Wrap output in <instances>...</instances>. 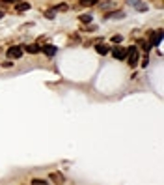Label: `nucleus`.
<instances>
[{"instance_id":"obj_1","label":"nucleus","mask_w":164,"mask_h":185,"mask_svg":"<svg viewBox=\"0 0 164 185\" xmlns=\"http://www.w3.org/2000/svg\"><path fill=\"white\" fill-rule=\"evenodd\" d=\"M138 58H140L138 49H136V47H129V49H127V60H129V64H131V65H136V64H138Z\"/></svg>"},{"instance_id":"obj_2","label":"nucleus","mask_w":164,"mask_h":185,"mask_svg":"<svg viewBox=\"0 0 164 185\" xmlns=\"http://www.w3.org/2000/svg\"><path fill=\"white\" fill-rule=\"evenodd\" d=\"M112 56H114L116 60H125V58H127V49H123V47H116V49L112 51Z\"/></svg>"},{"instance_id":"obj_3","label":"nucleus","mask_w":164,"mask_h":185,"mask_svg":"<svg viewBox=\"0 0 164 185\" xmlns=\"http://www.w3.org/2000/svg\"><path fill=\"white\" fill-rule=\"evenodd\" d=\"M22 56V49L21 47H11L10 51H8V58H11V60H17V58H21Z\"/></svg>"},{"instance_id":"obj_4","label":"nucleus","mask_w":164,"mask_h":185,"mask_svg":"<svg viewBox=\"0 0 164 185\" xmlns=\"http://www.w3.org/2000/svg\"><path fill=\"white\" fill-rule=\"evenodd\" d=\"M129 4L134 6L138 11H147V4H144L142 0H129Z\"/></svg>"},{"instance_id":"obj_5","label":"nucleus","mask_w":164,"mask_h":185,"mask_svg":"<svg viewBox=\"0 0 164 185\" xmlns=\"http://www.w3.org/2000/svg\"><path fill=\"white\" fill-rule=\"evenodd\" d=\"M125 13L123 11H114V13H105V21L106 19H123Z\"/></svg>"},{"instance_id":"obj_6","label":"nucleus","mask_w":164,"mask_h":185,"mask_svg":"<svg viewBox=\"0 0 164 185\" xmlns=\"http://www.w3.org/2000/svg\"><path fill=\"white\" fill-rule=\"evenodd\" d=\"M56 47H54V45H45V47H43V53L47 54V56H52V54H56Z\"/></svg>"},{"instance_id":"obj_7","label":"nucleus","mask_w":164,"mask_h":185,"mask_svg":"<svg viewBox=\"0 0 164 185\" xmlns=\"http://www.w3.org/2000/svg\"><path fill=\"white\" fill-rule=\"evenodd\" d=\"M160 39H162V32H160V30H157V32L153 34V41H151L149 45H160Z\"/></svg>"},{"instance_id":"obj_8","label":"nucleus","mask_w":164,"mask_h":185,"mask_svg":"<svg viewBox=\"0 0 164 185\" xmlns=\"http://www.w3.org/2000/svg\"><path fill=\"white\" fill-rule=\"evenodd\" d=\"M95 51H97L99 54H106V53H108V47H106V45H103V43H97V45H95Z\"/></svg>"},{"instance_id":"obj_9","label":"nucleus","mask_w":164,"mask_h":185,"mask_svg":"<svg viewBox=\"0 0 164 185\" xmlns=\"http://www.w3.org/2000/svg\"><path fill=\"white\" fill-rule=\"evenodd\" d=\"M28 8H30V4H26V2H21V4L17 2V6H15V10H17V13H21V11H26Z\"/></svg>"},{"instance_id":"obj_10","label":"nucleus","mask_w":164,"mask_h":185,"mask_svg":"<svg viewBox=\"0 0 164 185\" xmlns=\"http://www.w3.org/2000/svg\"><path fill=\"white\" fill-rule=\"evenodd\" d=\"M51 178H52V181H54V183H63V181H65V179H63V176H60V174H52Z\"/></svg>"},{"instance_id":"obj_11","label":"nucleus","mask_w":164,"mask_h":185,"mask_svg":"<svg viewBox=\"0 0 164 185\" xmlns=\"http://www.w3.org/2000/svg\"><path fill=\"white\" fill-rule=\"evenodd\" d=\"M78 19H80V22H90V21H91V13H86V15H80Z\"/></svg>"},{"instance_id":"obj_12","label":"nucleus","mask_w":164,"mask_h":185,"mask_svg":"<svg viewBox=\"0 0 164 185\" xmlns=\"http://www.w3.org/2000/svg\"><path fill=\"white\" fill-rule=\"evenodd\" d=\"M26 51L36 54V53H39V47H37V45H28V47H26Z\"/></svg>"},{"instance_id":"obj_13","label":"nucleus","mask_w":164,"mask_h":185,"mask_svg":"<svg viewBox=\"0 0 164 185\" xmlns=\"http://www.w3.org/2000/svg\"><path fill=\"white\" fill-rule=\"evenodd\" d=\"M80 4L82 6H93V4H97V0H80Z\"/></svg>"},{"instance_id":"obj_14","label":"nucleus","mask_w":164,"mask_h":185,"mask_svg":"<svg viewBox=\"0 0 164 185\" xmlns=\"http://www.w3.org/2000/svg\"><path fill=\"white\" fill-rule=\"evenodd\" d=\"M45 17H49V19H54V10H49V11H45Z\"/></svg>"},{"instance_id":"obj_15","label":"nucleus","mask_w":164,"mask_h":185,"mask_svg":"<svg viewBox=\"0 0 164 185\" xmlns=\"http://www.w3.org/2000/svg\"><path fill=\"white\" fill-rule=\"evenodd\" d=\"M32 183L34 185H43V183H47V179H32Z\"/></svg>"},{"instance_id":"obj_16","label":"nucleus","mask_w":164,"mask_h":185,"mask_svg":"<svg viewBox=\"0 0 164 185\" xmlns=\"http://www.w3.org/2000/svg\"><path fill=\"white\" fill-rule=\"evenodd\" d=\"M6 2H21V0H6Z\"/></svg>"},{"instance_id":"obj_17","label":"nucleus","mask_w":164,"mask_h":185,"mask_svg":"<svg viewBox=\"0 0 164 185\" xmlns=\"http://www.w3.org/2000/svg\"><path fill=\"white\" fill-rule=\"evenodd\" d=\"M2 17H4V11H0V19H2Z\"/></svg>"}]
</instances>
